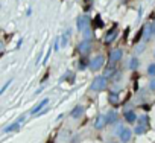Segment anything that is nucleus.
<instances>
[{"instance_id":"f257e3e1","label":"nucleus","mask_w":155,"mask_h":143,"mask_svg":"<svg viewBox=\"0 0 155 143\" xmlns=\"http://www.w3.org/2000/svg\"><path fill=\"white\" fill-rule=\"evenodd\" d=\"M93 91H102L107 88V76H96L90 85Z\"/></svg>"},{"instance_id":"f03ea898","label":"nucleus","mask_w":155,"mask_h":143,"mask_svg":"<svg viewBox=\"0 0 155 143\" xmlns=\"http://www.w3.org/2000/svg\"><path fill=\"white\" fill-rule=\"evenodd\" d=\"M90 23H91V18L88 17V15H79L78 17V20H76V28L79 29V31H85L87 28H90Z\"/></svg>"},{"instance_id":"7ed1b4c3","label":"nucleus","mask_w":155,"mask_h":143,"mask_svg":"<svg viewBox=\"0 0 155 143\" xmlns=\"http://www.w3.org/2000/svg\"><path fill=\"white\" fill-rule=\"evenodd\" d=\"M104 62H105V58H104L102 55H97V56H94V58L90 61V68H91L93 72H97V70L104 65Z\"/></svg>"},{"instance_id":"20e7f679","label":"nucleus","mask_w":155,"mask_h":143,"mask_svg":"<svg viewBox=\"0 0 155 143\" xmlns=\"http://www.w3.org/2000/svg\"><path fill=\"white\" fill-rule=\"evenodd\" d=\"M153 34H155V26H153L152 23H147V25L144 26V35H143V40L147 43V41L152 38Z\"/></svg>"},{"instance_id":"39448f33","label":"nucleus","mask_w":155,"mask_h":143,"mask_svg":"<svg viewBox=\"0 0 155 143\" xmlns=\"http://www.w3.org/2000/svg\"><path fill=\"white\" fill-rule=\"evenodd\" d=\"M122 56H123V50H122V49H114V50L110 52V61H111V62L120 61Z\"/></svg>"},{"instance_id":"423d86ee","label":"nucleus","mask_w":155,"mask_h":143,"mask_svg":"<svg viewBox=\"0 0 155 143\" xmlns=\"http://www.w3.org/2000/svg\"><path fill=\"white\" fill-rule=\"evenodd\" d=\"M47 104H49V98H46V99L40 101V102H38L32 110H31V113H32V114H38V113H41V111H43V108H44Z\"/></svg>"},{"instance_id":"0eeeda50","label":"nucleus","mask_w":155,"mask_h":143,"mask_svg":"<svg viewBox=\"0 0 155 143\" xmlns=\"http://www.w3.org/2000/svg\"><path fill=\"white\" fill-rule=\"evenodd\" d=\"M125 120L129 122V123H137L138 117H137V114L134 113V110H128V111H125Z\"/></svg>"},{"instance_id":"6e6552de","label":"nucleus","mask_w":155,"mask_h":143,"mask_svg":"<svg viewBox=\"0 0 155 143\" xmlns=\"http://www.w3.org/2000/svg\"><path fill=\"white\" fill-rule=\"evenodd\" d=\"M131 135H132V131L129 129V128H125L120 134H119V137H120V140H122V143H126V141H129V138H131Z\"/></svg>"},{"instance_id":"1a4fd4ad","label":"nucleus","mask_w":155,"mask_h":143,"mask_svg":"<svg viewBox=\"0 0 155 143\" xmlns=\"http://www.w3.org/2000/svg\"><path fill=\"white\" fill-rule=\"evenodd\" d=\"M91 50V43H90V40H84L81 44H79V52L81 53H88Z\"/></svg>"},{"instance_id":"9d476101","label":"nucleus","mask_w":155,"mask_h":143,"mask_svg":"<svg viewBox=\"0 0 155 143\" xmlns=\"http://www.w3.org/2000/svg\"><path fill=\"white\" fill-rule=\"evenodd\" d=\"M82 114H84V107H82V105H78V107L73 108L71 113H70V116H71L73 119H79Z\"/></svg>"},{"instance_id":"9b49d317","label":"nucleus","mask_w":155,"mask_h":143,"mask_svg":"<svg viewBox=\"0 0 155 143\" xmlns=\"http://www.w3.org/2000/svg\"><path fill=\"white\" fill-rule=\"evenodd\" d=\"M105 125H107V116H104V114L97 116V119H96V122H94V126H96L97 129H102Z\"/></svg>"},{"instance_id":"f8f14e48","label":"nucleus","mask_w":155,"mask_h":143,"mask_svg":"<svg viewBox=\"0 0 155 143\" xmlns=\"http://www.w3.org/2000/svg\"><path fill=\"white\" fill-rule=\"evenodd\" d=\"M105 116H107V123H110V125H111V123H116V120H117V113H116L114 110H110Z\"/></svg>"},{"instance_id":"ddd939ff","label":"nucleus","mask_w":155,"mask_h":143,"mask_svg":"<svg viewBox=\"0 0 155 143\" xmlns=\"http://www.w3.org/2000/svg\"><path fill=\"white\" fill-rule=\"evenodd\" d=\"M18 129H20V122H14V123L8 125V126L3 129V132L8 134V132H15V131H18Z\"/></svg>"},{"instance_id":"4468645a","label":"nucleus","mask_w":155,"mask_h":143,"mask_svg":"<svg viewBox=\"0 0 155 143\" xmlns=\"http://www.w3.org/2000/svg\"><path fill=\"white\" fill-rule=\"evenodd\" d=\"M70 29H67L62 35H61V47H65L67 46V43H68V40H70Z\"/></svg>"},{"instance_id":"2eb2a0df","label":"nucleus","mask_w":155,"mask_h":143,"mask_svg":"<svg viewBox=\"0 0 155 143\" xmlns=\"http://www.w3.org/2000/svg\"><path fill=\"white\" fill-rule=\"evenodd\" d=\"M116 35H117V29H111L108 34H107V37H105V43L108 44V43H111V41H114V38H116Z\"/></svg>"},{"instance_id":"dca6fc26","label":"nucleus","mask_w":155,"mask_h":143,"mask_svg":"<svg viewBox=\"0 0 155 143\" xmlns=\"http://www.w3.org/2000/svg\"><path fill=\"white\" fill-rule=\"evenodd\" d=\"M146 128H147V126H144V125H135L134 132H135L137 135H143V134L146 132Z\"/></svg>"},{"instance_id":"f3484780","label":"nucleus","mask_w":155,"mask_h":143,"mask_svg":"<svg viewBox=\"0 0 155 143\" xmlns=\"http://www.w3.org/2000/svg\"><path fill=\"white\" fill-rule=\"evenodd\" d=\"M147 123H149V117H147L146 114L140 116L138 120H137V125H144V126H147Z\"/></svg>"},{"instance_id":"a211bd4d","label":"nucleus","mask_w":155,"mask_h":143,"mask_svg":"<svg viewBox=\"0 0 155 143\" xmlns=\"http://www.w3.org/2000/svg\"><path fill=\"white\" fill-rule=\"evenodd\" d=\"M138 67V59L137 58H131V61H129V68L131 70H135Z\"/></svg>"},{"instance_id":"6ab92c4d","label":"nucleus","mask_w":155,"mask_h":143,"mask_svg":"<svg viewBox=\"0 0 155 143\" xmlns=\"http://www.w3.org/2000/svg\"><path fill=\"white\" fill-rule=\"evenodd\" d=\"M110 102L111 104H117L119 102V98H117V93L116 91H111L110 93Z\"/></svg>"},{"instance_id":"aec40b11","label":"nucleus","mask_w":155,"mask_h":143,"mask_svg":"<svg viewBox=\"0 0 155 143\" xmlns=\"http://www.w3.org/2000/svg\"><path fill=\"white\" fill-rule=\"evenodd\" d=\"M114 72H116V70H114V67H108V68H107V72H105V75H104V76H107V78H111V76L114 75Z\"/></svg>"},{"instance_id":"412c9836","label":"nucleus","mask_w":155,"mask_h":143,"mask_svg":"<svg viewBox=\"0 0 155 143\" xmlns=\"http://www.w3.org/2000/svg\"><path fill=\"white\" fill-rule=\"evenodd\" d=\"M147 75H149V76H155V64H150V65H149Z\"/></svg>"},{"instance_id":"4be33fe9","label":"nucleus","mask_w":155,"mask_h":143,"mask_svg":"<svg viewBox=\"0 0 155 143\" xmlns=\"http://www.w3.org/2000/svg\"><path fill=\"white\" fill-rule=\"evenodd\" d=\"M90 37H91V29L87 28V29L84 31V40H90Z\"/></svg>"},{"instance_id":"5701e85b","label":"nucleus","mask_w":155,"mask_h":143,"mask_svg":"<svg viewBox=\"0 0 155 143\" xmlns=\"http://www.w3.org/2000/svg\"><path fill=\"white\" fill-rule=\"evenodd\" d=\"M11 82H12V81H8V82H6V84H5V85L2 87V90H0V93H2V95H3V93L6 91V88L9 87V84H11Z\"/></svg>"},{"instance_id":"b1692460","label":"nucleus","mask_w":155,"mask_h":143,"mask_svg":"<svg viewBox=\"0 0 155 143\" xmlns=\"http://www.w3.org/2000/svg\"><path fill=\"white\" fill-rule=\"evenodd\" d=\"M149 88H150V90H155V79H152V81L149 82Z\"/></svg>"},{"instance_id":"393cba45","label":"nucleus","mask_w":155,"mask_h":143,"mask_svg":"<svg viewBox=\"0 0 155 143\" xmlns=\"http://www.w3.org/2000/svg\"><path fill=\"white\" fill-rule=\"evenodd\" d=\"M23 120H26V114H21V116H20L18 119H17V122H20V123H21Z\"/></svg>"},{"instance_id":"a878e982","label":"nucleus","mask_w":155,"mask_h":143,"mask_svg":"<svg viewBox=\"0 0 155 143\" xmlns=\"http://www.w3.org/2000/svg\"><path fill=\"white\" fill-rule=\"evenodd\" d=\"M137 52H143V44H138L137 46Z\"/></svg>"},{"instance_id":"bb28decb","label":"nucleus","mask_w":155,"mask_h":143,"mask_svg":"<svg viewBox=\"0 0 155 143\" xmlns=\"http://www.w3.org/2000/svg\"><path fill=\"white\" fill-rule=\"evenodd\" d=\"M41 91H43V87H41V88H38V90H37V91H35V96H37V95H40V93H41Z\"/></svg>"}]
</instances>
